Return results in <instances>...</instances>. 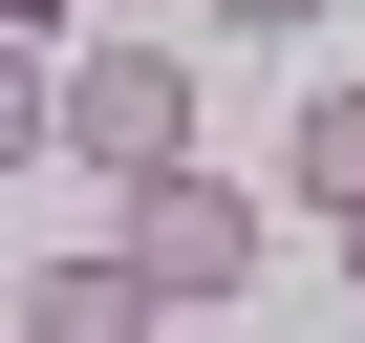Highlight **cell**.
Masks as SVG:
<instances>
[{
  "label": "cell",
  "mask_w": 365,
  "mask_h": 343,
  "mask_svg": "<svg viewBox=\"0 0 365 343\" xmlns=\"http://www.w3.org/2000/svg\"><path fill=\"white\" fill-rule=\"evenodd\" d=\"M215 22H258V43H279V22H344V0H215Z\"/></svg>",
  "instance_id": "5"
},
{
  "label": "cell",
  "mask_w": 365,
  "mask_h": 343,
  "mask_svg": "<svg viewBox=\"0 0 365 343\" xmlns=\"http://www.w3.org/2000/svg\"><path fill=\"white\" fill-rule=\"evenodd\" d=\"M65 150L108 172V194L194 172V43H86V65H65Z\"/></svg>",
  "instance_id": "2"
},
{
  "label": "cell",
  "mask_w": 365,
  "mask_h": 343,
  "mask_svg": "<svg viewBox=\"0 0 365 343\" xmlns=\"http://www.w3.org/2000/svg\"><path fill=\"white\" fill-rule=\"evenodd\" d=\"M0 22H86V0H0ZM108 22H150V0H108Z\"/></svg>",
  "instance_id": "6"
},
{
  "label": "cell",
  "mask_w": 365,
  "mask_h": 343,
  "mask_svg": "<svg viewBox=\"0 0 365 343\" xmlns=\"http://www.w3.org/2000/svg\"><path fill=\"white\" fill-rule=\"evenodd\" d=\"M108 258L172 322H237L258 300V194H237V172H150V194H108Z\"/></svg>",
  "instance_id": "1"
},
{
  "label": "cell",
  "mask_w": 365,
  "mask_h": 343,
  "mask_svg": "<svg viewBox=\"0 0 365 343\" xmlns=\"http://www.w3.org/2000/svg\"><path fill=\"white\" fill-rule=\"evenodd\" d=\"M279 194H322V215L365 236V86H322V107L279 129Z\"/></svg>",
  "instance_id": "4"
},
{
  "label": "cell",
  "mask_w": 365,
  "mask_h": 343,
  "mask_svg": "<svg viewBox=\"0 0 365 343\" xmlns=\"http://www.w3.org/2000/svg\"><path fill=\"white\" fill-rule=\"evenodd\" d=\"M22 343H172V300L86 236V258H43V279H22Z\"/></svg>",
  "instance_id": "3"
},
{
  "label": "cell",
  "mask_w": 365,
  "mask_h": 343,
  "mask_svg": "<svg viewBox=\"0 0 365 343\" xmlns=\"http://www.w3.org/2000/svg\"><path fill=\"white\" fill-rule=\"evenodd\" d=\"M172 343H215V322H172Z\"/></svg>",
  "instance_id": "8"
},
{
  "label": "cell",
  "mask_w": 365,
  "mask_h": 343,
  "mask_svg": "<svg viewBox=\"0 0 365 343\" xmlns=\"http://www.w3.org/2000/svg\"><path fill=\"white\" fill-rule=\"evenodd\" d=\"M344 300H365V236H344Z\"/></svg>",
  "instance_id": "7"
}]
</instances>
